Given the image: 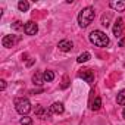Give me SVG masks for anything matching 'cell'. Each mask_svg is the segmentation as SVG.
<instances>
[{"mask_svg":"<svg viewBox=\"0 0 125 125\" xmlns=\"http://www.w3.org/2000/svg\"><path fill=\"white\" fill-rule=\"evenodd\" d=\"M94 16H96V12H94V9H93L91 6L84 8V9L80 12V15H78V25H80L81 28H87V27L94 21Z\"/></svg>","mask_w":125,"mask_h":125,"instance_id":"1","label":"cell"},{"mask_svg":"<svg viewBox=\"0 0 125 125\" xmlns=\"http://www.w3.org/2000/svg\"><path fill=\"white\" fill-rule=\"evenodd\" d=\"M90 41L94 46H97V47H106V46H109V37L103 31H100V30H94V31L90 32Z\"/></svg>","mask_w":125,"mask_h":125,"instance_id":"2","label":"cell"},{"mask_svg":"<svg viewBox=\"0 0 125 125\" xmlns=\"http://www.w3.org/2000/svg\"><path fill=\"white\" fill-rule=\"evenodd\" d=\"M15 109H16L18 113H21L22 116H25V115L31 110V103H30L28 99H25V97H19V99L15 100Z\"/></svg>","mask_w":125,"mask_h":125,"instance_id":"3","label":"cell"},{"mask_svg":"<svg viewBox=\"0 0 125 125\" xmlns=\"http://www.w3.org/2000/svg\"><path fill=\"white\" fill-rule=\"evenodd\" d=\"M38 31V25L34 22V21H28L25 25H24V32L27 35H35Z\"/></svg>","mask_w":125,"mask_h":125,"instance_id":"4","label":"cell"},{"mask_svg":"<svg viewBox=\"0 0 125 125\" xmlns=\"http://www.w3.org/2000/svg\"><path fill=\"white\" fill-rule=\"evenodd\" d=\"M78 77L83 78V80H84L85 83H88V84H93V83H94V72H93L91 69H83V72H80Z\"/></svg>","mask_w":125,"mask_h":125,"instance_id":"5","label":"cell"},{"mask_svg":"<svg viewBox=\"0 0 125 125\" xmlns=\"http://www.w3.org/2000/svg\"><path fill=\"white\" fill-rule=\"evenodd\" d=\"M122 32H124V21L122 19H116L115 21V25H113V35L116 38H121L122 37Z\"/></svg>","mask_w":125,"mask_h":125,"instance_id":"6","label":"cell"},{"mask_svg":"<svg viewBox=\"0 0 125 125\" xmlns=\"http://www.w3.org/2000/svg\"><path fill=\"white\" fill-rule=\"evenodd\" d=\"M63 110H65V106H63V103H60V102H54V103L50 106V109H49V113L60 115V113H63Z\"/></svg>","mask_w":125,"mask_h":125,"instance_id":"7","label":"cell"},{"mask_svg":"<svg viewBox=\"0 0 125 125\" xmlns=\"http://www.w3.org/2000/svg\"><path fill=\"white\" fill-rule=\"evenodd\" d=\"M18 40H19V38H16L15 35H5V37H3V40H2V44H3V47L10 49V47H13V46H15V43H16Z\"/></svg>","mask_w":125,"mask_h":125,"instance_id":"8","label":"cell"},{"mask_svg":"<svg viewBox=\"0 0 125 125\" xmlns=\"http://www.w3.org/2000/svg\"><path fill=\"white\" fill-rule=\"evenodd\" d=\"M72 41H69V40H62V41H59V44H57V47H59V50H62V52H69L71 49H72Z\"/></svg>","mask_w":125,"mask_h":125,"instance_id":"9","label":"cell"},{"mask_svg":"<svg viewBox=\"0 0 125 125\" xmlns=\"http://www.w3.org/2000/svg\"><path fill=\"white\" fill-rule=\"evenodd\" d=\"M109 6H110L112 9L118 10V12H122V10L125 9V2H110Z\"/></svg>","mask_w":125,"mask_h":125,"instance_id":"10","label":"cell"},{"mask_svg":"<svg viewBox=\"0 0 125 125\" xmlns=\"http://www.w3.org/2000/svg\"><path fill=\"white\" fill-rule=\"evenodd\" d=\"M32 81H34V84L41 85V84L44 83V75H43L41 72H35V74L32 75Z\"/></svg>","mask_w":125,"mask_h":125,"instance_id":"11","label":"cell"},{"mask_svg":"<svg viewBox=\"0 0 125 125\" xmlns=\"http://www.w3.org/2000/svg\"><path fill=\"white\" fill-rule=\"evenodd\" d=\"M116 102H118V104L125 106V90H121V91L118 93V96H116Z\"/></svg>","mask_w":125,"mask_h":125,"instance_id":"12","label":"cell"},{"mask_svg":"<svg viewBox=\"0 0 125 125\" xmlns=\"http://www.w3.org/2000/svg\"><path fill=\"white\" fill-rule=\"evenodd\" d=\"M18 9H19L21 12H27V10L30 9V3L25 2V0H21V2L18 3Z\"/></svg>","mask_w":125,"mask_h":125,"instance_id":"13","label":"cell"},{"mask_svg":"<svg viewBox=\"0 0 125 125\" xmlns=\"http://www.w3.org/2000/svg\"><path fill=\"white\" fill-rule=\"evenodd\" d=\"M102 107V99L100 97H96L94 102L91 103V110H99Z\"/></svg>","mask_w":125,"mask_h":125,"instance_id":"14","label":"cell"},{"mask_svg":"<svg viewBox=\"0 0 125 125\" xmlns=\"http://www.w3.org/2000/svg\"><path fill=\"white\" fill-rule=\"evenodd\" d=\"M88 59H90V53H88V52H84V53H81V54L78 56L77 60H78V63H84V62H87Z\"/></svg>","mask_w":125,"mask_h":125,"instance_id":"15","label":"cell"},{"mask_svg":"<svg viewBox=\"0 0 125 125\" xmlns=\"http://www.w3.org/2000/svg\"><path fill=\"white\" fill-rule=\"evenodd\" d=\"M43 75H44V81H47V83H50V81L54 80V72L53 71H46Z\"/></svg>","mask_w":125,"mask_h":125,"instance_id":"16","label":"cell"},{"mask_svg":"<svg viewBox=\"0 0 125 125\" xmlns=\"http://www.w3.org/2000/svg\"><path fill=\"white\" fill-rule=\"evenodd\" d=\"M19 124H21V125H31V124H32V119L28 118V116H22V118L19 119Z\"/></svg>","mask_w":125,"mask_h":125,"instance_id":"17","label":"cell"},{"mask_svg":"<svg viewBox=\"0 0 125 125\" xmlns=\"http://www.w3.org/2000/svg\"><path fill=\"white\" fill-rule=\"evenodd\" d=\"M109 21H110V13H107V15H103V16H102V25L107 27V25H109Z\"/></svg>","mask_w":125,"mask_h":125,"instance_id":"18","label":"cell"},{"mask_svg":"<svg viewBox=\"0 0 125 125\" xmlns=\"http://www.w3.org/2000/svg\"><path fill=\"white\" fill-rule=\"evenodd\" d=\"M21 24H22V22H21V21H16V22H15V24H13V28H15V30H19V28H21V27H22V25H21Z\"/></svg>","mask_w":125,"mask_h":125,"instance_id":"19","label":"cell"},{"mask_svg":"<svg viewBox=\"0 0 125 125\" xmlns=\"http://www.w3.org/2000/svg\"><path fill=\"white\" fill-rule=\"evenodd\" d=\"M0 88H2V90L6 88V81L5 80H0Z\"/></svg>","mask_w":125,"mask_h":125,"instance_id":"20","label":"cell"},{"mask_svg":"<svg viewBox=\"0 0 125 125\" xmlns=\"http://www.w3.org/2000/svg\"><path fill=\"white\" fill-rule=\"evenodd\" d=\"M66 87H68V80H65L63 84H62V88H66Z\"/></svg>","mask_w":125,"mask_h":125,"instance_id":"21","label":"cell"},{"mask_svg":"<svg viewBox=\"0 0 125 125\" xmlns=\"http://www.w3.org/2000/svg\"><path fill=\"white\" fill-rule=\"evenodd\" d=\"M119 46H125V38H122V40L119 41Z\"/></svg>","mask_w":125,"mask_h":125,"instance_id":"22","label":"cell"},{"mask_svg":"<svg viewBox=\"0 0 125 125\" xmlns=\"http://www.w3.org/2000/svg\"><path fill=\"white\" fill-rule=\"evenodd\" d=\"M122 116H124V119H125V109H124V112H122Z\"/></svg>","mask_w":125,"mask_h":125,"instance_id":"23","label":"cell"}]
</instances>
